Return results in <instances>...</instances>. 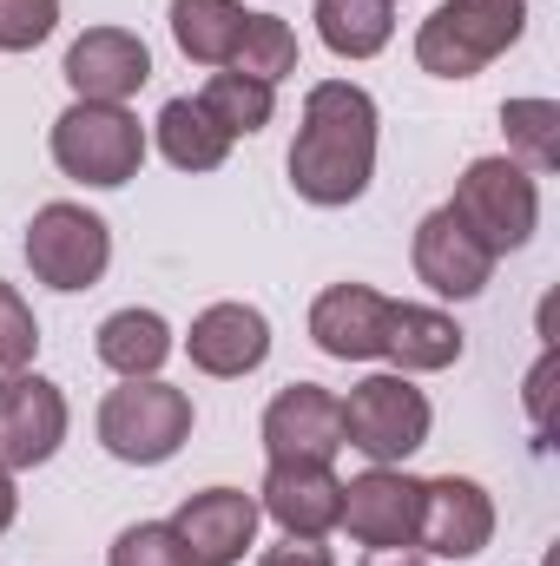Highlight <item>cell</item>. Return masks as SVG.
<instances>
[{
  "instance_id": "obj_1",
  "label": "cell",
  "mask_w": 560,
  "mask_h": 566,
  "mask_svg": "<svg viewBox=\"0 0 560 566\" xmlns=\"http://www.w3.org/2000/svg\"><path fill=\"white\" fill-rule=\"evenodd\" d=\"M376 178V99L356 80H323L303 99V126L290 145V191L303 205H356Z\"/></svg>"
},
{
  "instance_id": "obj_2",
  "label": "cell",
  "mask_w": 560,
  "mask_h": 566,
  "mask_svg": "<svg viewBox=\"0 0 560 566\" xmlns=\"http://www.w3.org/2000/svg\"><path fill=\"white\" fill-rule=\"evenodd\" d=\"M528 27V0H442L416 33V66L435 80H475Z\"/></svg>"
},
{
  "instance_id": "obj_3",
  "label": "cell",
  "mask_w": 560,
  "mask_h": 566,
  "mask_svg": "<svg viewBox=\"0 0 560 566\" xmlns=\"http://www.w3.org/2000/svg\"><path fill=\"white\" fill-rule=\"evenodd\" d=\"M448 211L475 231V244H481L488 258H508V251H521V244L535 238V224H541V185H535V171L515 165V158H475V165L455 178Z\"/></svg>"
},
{
  "instance_id": "obj_4",
  "label": "cell",
  "mask_w": 560,
  "mask_h": 566,
  "mask_svg": "<svg viewBox=\"0 0 560 566\" xmlns=\"http://www.w3.org/2000/svg\"><path fill=\"white\" fill-rule=\"evenodd\" d=\"M191 441V396L139 376V382H120L106 402H100V448L126 468H158L172 461L178 448Z\"/></svg>"
},
{
  "instance_id": "obj_5",
  "label": "cell",
  "mask_w": 560,
  "mask_h": 566,
  "mask_svg": "<svg viewBox=\"0 0 560 566\" xmlns=\"http://www.w3.org/2000/svg\"><path fill=\"white\" fill-rule=\"evenodd\" d=\"M53 165L93 191L133 185L145 165V126L126 106H100V99H73L53 119Z\"/></svg>"
},
{
  "instance_id": "obj_6",
  "label": "cell",
  "mask_w": 560,
  "mask_h": 566,
  "mask_svg": "<svg viewBox=\"0 0 560 566\" xmlns=\"http://www.w3.org/2000/svg\"><path fill=\"white\" fill-rule=\"evenodd\" d=\"M336 402H343V448L370 454V468H403L428 441V422H435L428 396L409 376H363Z\"/></svg>"
},
{
  "instance_id": "obj_7",
  "label": "cell",
  "mask_w": 560,
  "mask_h": 566,
  "mask_svg": "<svg viewBox=\"0 0 560 566\" xmlns=\"http://www.w3.org/2000/svg\"><path fill=\"white\" fill-rule=\"evenodd\" d=\"M27 264L46 290H93L113 264V231L86 205H40L27 224Z\"/></svg>"
},
{
  "instance_id": "obj_8",
  "label": "cell",
  "mask_w": 560,
  "mask_h": 566,
  "mask_svg": "<svg viewBox=\"0 0 560 566\" xmlns=\"http://www.w3.org/2000/svg\"><path fill=\"white\" fill-rule=\"evenodd\" d=\"M416 521H422V481H409L403 468H363L343 488L336 527L356 547H370V554H409L416 547Z\"/></svg>"
},
{
  "instance_id": "obj_9",
  "label": "cell",
  "mask_w": 560,
  "mask_h": 566,
  "mask_svg": "<svg viewBox=\"0 0 560 566\" xmlns=\"http://www.w3.org/2000/svg\"><path fill=\"white\" fill-rule=\"evenodd\" d=\"M60 441H66V396H60V382L7 369L0 376V468L7 474L40 468V461L60 454Z\"/></svg>"
},
{
  "instance_id": "obj_10",
  "label": "cell",
  "mask_w": 560,
  "mask_h": 566,
  "mask_svg": "<svg viewBox=\"0 0 560 566\" xmlns=\"http://www.w3.org/2000/svg\"><path fill=\"white\" fill-rule=\"evenodd\" d=\"M495 541V501L481 481L468 474H435L422 481V521H416V547L435 560H475Z\"/></svg>"
},
{
  "instance_id": "obj_11",
  "label": "cell",
  "mask_w": 560,
  "mask_h": 566,
  "mask_svg": "<svg viewBox=\"0 0 560 566\" xmlns=\"http://www.w3.org/2000/svg\"><path fill=\"white\" fill-rule=\"evenodd\" d=\"M265 454L271 461H317L330 468L343 454V402L323 382H290L265 409Z\"/></svg>"
},
{
  "instance_id": "obj_12",
  "label": "cell",
  "mask_w": 560,
  "mask_h": 566,
  "mask_svg": "<svg viewBox=\"0 0 560 566\" xmlns=\"http://www.w3.org/2000/svg\"><path fill=\"white\" fill-rule=\"evenodd\" d=\"M145 80H152V53H145L139 33H126V27H86L66 46V86H73V99L126 106Z\"/></svg>"
},
{
  "instance_id": "obj_13",
  "label": "cell",
  "mask_w": 560,
  "mask_h": 566,
  "mask_svg": "<svg viewBox=\"0 0 560 566\" xmlns=\"http://www.w3.org/2000/svg\"><path fill=\"white\" fill-rule=\"evenodd\" d=\"M258 521H265V514H258V494H245V488L185 494V507L172 514V527H178L191 566H238L245 547L258 541Z\"/></svg>"
},
{
  "instance_id": "obj_14",
  "label": "cell",
  "mask_w": 560,
  "mask_h": 566,
  "mask_svg": "<svg viewBox=\"0 0 560 566\" xmlns=\"http://www.w3.org/2000/svg\"><path fill=\"white\" fill-rule=\"evenodd\" d=\"M390 310L396 303L383 290H370V283H330L310 303V336L336 363H376L383 343H390Z\"/></svg>"
},
{
  "instance_id": "obj_15",
  "label": "cell",
  "mask_w": 560,
  "mask_h": 566,
  "mask_svg": "<svg viewBox=\"0 0 560 566\" xmlns=\"http://www.w3.org/2000/svg\"><path fill=\"white\" fill-rule=\"evenodd\" d=\"M185 356H191V369H205V376H218V382L251 376V369H265V356H271V316H265L258 303H211V310L191 316Z\"/></svg>"
},
{
  "instance_id": "obj_16",
  "label": "cell",
  "mask_w": 560,
  "mask_h": 566,
  "mask_svg": "<svg viewBox=\"0 0 560 566\" xmlns=\"http://www.w3.org/2000/svg\"><path fill=\"white\" fill-rule=\"evenodd\" d=\"M409 264H416V277L435 290V296H455V303H468V296H481L488 277H495V258L475 244V231L442 205V211H428L416 224V244H409Z\"/></svg>"
},
{
  "instance_id": "obj_17",
  "label": "cell",
  "mask_w": 560,
  "mask_h": 566,
  "mask_svg": "<svg viewBox=\"0 0 560 566\" xmlns=\"http://www.w3.org/2000/svg\"><path fill=\"white\" fill-rule=\"evenodd\" d=\"M258 514H271L290 541H323V534H336L343 481L317 461H271V474L258 488Z\"/></svg>"
},
{
  "instance_id": "obj_18",
  "label": "cell",
  "mask_w": 560,
  "mask_h": 566,
  "mask_svg": "<svg viewBox=\"0 0 560 566\" xmlns=\"http://www.w3.org/2000/svg\"><path fill=\"white\" fill-rule=\"evenodd\" d=\"M383 356L396 363V376H435L448 363H462V329L448 310H428V303H396L390 310V343Z\"/></svg>"
},
{
  "instance_id": "obj_19",
  "label": "cell",
  "mask_w": 560,
  "mask_h": 566,
  "mask_svg": "<svg viewBox=\"0 0 560 566\" xmlns=\"http://www.w3.org/2000/svg\"><path fill=\"white\" fill-rule=\"evenodd\" d=\"M93 349H100V363H106L113 376L139 382V376H158V369H165V356H172V323H165L158 310H113V316L100 323Z\"/></svg>"
},
{
  "instance_id": "obj_20",
  "label": "cell",
  "mask_w": 560,
  "mask_h": 566,
  "mask_svg": "<svg viewBox=\"0 0 560 566\" xmlns=\"http://www.w3.org/2000/svg\"><path fill=\"white\" fill-rule=\"evenodd\" d=\"M238 33H245V7L238 0H172V40L198 66H231Z\"/></svg>"
},
{
  "instance_id": "obj_21",
  "label": "cell",
  "mask_w": 560,
  "mask_h": 566,
  "mask_svg": "<svg viewBox=\"0 0 560 566\" xmlns=\"http://www.w3.org/2000/svg\"><path fill=\"white\" fill-rule=\"evenodd\" d=\"M396 33V0H317V40L336 60H370Z\"/></svg>"
},
{
  "instance_id": "obj_22",
  "label": "cell",
  "mask_w": 560,
  "mask_h": 566,
  "mask_svg": "<svg viewBox=\"0 0 560 566\" xmlns=\"http://www.w3.org/2000/svg\"><path fill=\"white\" fill-rule=\"evenodd\" d=\"M158 151H165V165H178V171L198 178V171L225 165L231 139L218 133V119L198 99H165V113H158Z\"/></svg>"
},
{
  "instance_id": "obj_23",
  "label": "cell",
  "mask_w": 560,
  "mask_h": 566,
  "mask_svg": "<svg viewBox=\"0 0 560 566\" xmlns=\"http://www.w3.org/2000/svg\"><path fill=\"white\" fill-rule=\"evenodd\" d=\"M198 106L218 119V133L225 139H251V133H265L271 126V113H278V86H265V80H245V73H211L205 80V93H198Z\"/></svg>"
},
{
  "instance_id": "obj_24",
  "label": "cell",
  "mask_w": 560,
  "mask_h": 566,
  "mask_svg": "<svg viewBox=\"0 0 560 566\" xmlns=\"http://www.w3.org/2000/svg\"><path fill=\"white\" fill-rule=\"evenodd\" d=\"M231 73H245V80H265V86L290 80V73H297V33L283 27L278 13H245L238 53H231Z\"/></svg>"
},
{
  "instance_id": "obj_25",
  "label": "cell",
  "mask_w": 560,
  "mask_h": 566,
  "mask_svg": "<svg viewBox=\"0 0 560 566\" xmlns=\"http://www.w3.org/2000/svg\"><path fill=\"white\" fill-rule=\"evenodd\" d=\"M501 126H508V145L521 151L515 165H528V171H554L560 165V106L554 99H508Z\"/></svg>"
},
{
  "instance_id": "obj_26",
  "label": "cell",
  "mask_w": 560,
  "mask_h": 566,
  "mask_svg": "<svg viewBox=\"0 0 560 566\" xmlns=\"http://www.w3.org/2000/svg\"><path fill=\"white\" fill-rule=\"evenodd\" d=\"M106 566H191V554H185V541H178L172 521H139V527H126L113 541Z\"/></svg>"
},
{
  "instance_id": "obj_27",
  "label": "cell",
  "mask_w": 560,
  "mask_h": 566,
  "mask_svg": "<svg viewBox=\"0 0 560 566\" xmlns=\"http://www.w3.org/2000/svg\"><path fill=\"white\" fill-rule=\"evenodd\" d=\"M33 349H40V323H33V310H27V296H20L13 283H0V376H7V369H27Z\"/></svg>"
},
{
  "instance_id": "obj_28",
  "label": "cell",
  "mask_w": 560,
  "mask_h": 566,
  "mask_svg": "<svg viewBox=\"0 0 560 566\" xmlns=\"http://www.w3.org/2000/svg\"><path fill=\"white\" fill-rule=\"evenodd\" d=\"M60 27V0H0V53H33Z\"/></svg>"
},
{
  "instance_id": "obj_29",
  "label": "cell",
  "mask_w": 560,
  "mask_h": 566,
  "mask_svg": "<svg viewBox=\"0 0 560 566\" xmlns=\"http://www.w3.org/2000/svg\"><path fill=\"white\" fill-rule=\"evenodd\" d=\"M258 566H336V560H330V547H323V541H290V534H283L278 547H265V554H258Z\"/></svg>"
},
{
  "instance_id": "obj_30",
  "label": "cell",
  "mask_w": 560,
  "mask_h": 566,
  "mask_svg": "<svg viewBox=\"0 0 560 566\" xmlns=\"http://www.w3.org/2000/svg\"><path fill=\"white\" fill-rule=\"evenodd\" d=\"M548 382H554V356H541L535 376H528V416H535V428H548Z\"/></svg>"
},
{
  "instance_id": "obj_31",
  "label": "cell",
  "mask_w": 560,
  "mask_h": 566,
  "mask_svg": "<svg viewBox=\"0 0 560 566\" xmlns=\"http://www.w3.org/2000/svg\"><path fill=\"white\" fill-rule=\"evenodd\" d=\"M13 514H20V494H13V474L0 468V534L13 527Z\"/></svg>"
},
{
  "instance_id": "obj_32",
  "label": "cell",
  "mask_w": 560,
  "mask_h": 566,
  "mask_svg": "<svg viewBox=\"0 0 560 566\" xmlns=\"http://www.w3.org/2000/svg\"><path fill=\"white\" fill-rule=\"evenodd\" d=\"M363 566H422V560H416V554H370Z\"/></svg>"
}]
</instances>
